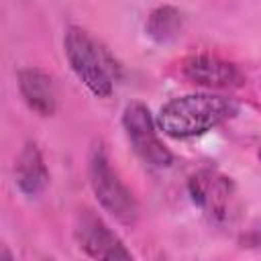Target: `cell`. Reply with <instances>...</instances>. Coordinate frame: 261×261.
<instances>
[{
    "label": "cell",
    "mask_w": 261,
    "mask_h": 261,
    "mask_svg": "<svg viewBox=\"0 0 261 261\" xmlns=\"http://www.w3.org/2000/svg\"><path fill=\"white\" fill-rule=\"evenodd\" d=\"M239 112V106L216 94H186L165 102L157 126L171 139H192L212 130Z\"/></svg>",
    "instance_id": "1"
},
{
    "label": "cell",
    "mask_w": 261,
    "mask_h": 261,
    "mask_svg": "<svg viewBox=\"0 0 261 261\" xmlns=\"http://www.w3.org/2000/svg\"><path fill=\"white\" fill-rule=\"evenodd\" d=\"M63 51L71 71L98 98H108L114 90L116 65L110 53L82 27H67Z\"/></svg>",
    "instance_id": "2"
},
{
    "label": "cell",
    "mask_w": 261,
    "mask_h": 261,
    "mask_svg": "<svg viewBox=\"0 0 261 261\" xmlns=\"http://www.w3.org/2000/svg\"><path fill=\"white\" fill-rule=\"evenodd\" d=\"M88 177L92 192L100 206L120 224L135 226L139 220V204L116 169L110 165L108 153L100 141H96L88 155Z\"/></svg>",
    "instance_id": "3"
},
{
    "label": "cell",
    "mask_w": 261,
    "mask_h": 261,
    "mask_svg": "<svg viewBox=\"0 0 261 261\" xmlns=\"http://www.w3.org/2000/svg\"><path fill=\"white\" fill-rule=\"evenodd\" d=\"M122 126L133 151L153 167H167L173 159L171 151L157 135V122L143 102H128L122 110Z\"/></svg>",
    "instance_id": "4"
},
{
    "label": "cell",
    "mask_w": 261,
    "mask_h": 261,
    "mask_svg": "<svg viewBox=\"0 0 261 261\" xmlns=\"http://www.w3.org/2000/svg\"><path fill=\"white\" fill-rule=\"evenodd\" d=\"M188 190L192 202L210 218L214 224H226L234 210V186L230 177L212 167L198 169L190 181Z\"/></svg>",
    "instance_id": "5"
},
{
    "label": "cell",
    "mask_w": 261,
    "mask_h": 261,
    "mask_svg": "<svg viewBox=\"0 0 261 261\" xmlns=\"http://www.w3.org/2000/svg\"><path fill=\"white\" fill-rule=\"evenodd\" d=\"M73 237L77 247L94 259L126 261L133 257L124 243L118 239V234L90 208H84L75 214Z\"/></svg>",
    "instance_id": "6"
},
{
    "label": "cell",
    "mask_w": 261,
    "mask_h": 261,
    "mask_svg": "<svg viewBox=\"0 0 261 261\" xmlns=\"http://www.w3.org/2000/svg\"><path fill=\"white\" fill-rule=\"evenodd\" d=\"M181 73L186 80H190L196 86L204 88H214V90H228V88H239L243 86L245 77L241 69L218 55L212 53H194L188 55L181 61Z\"/></svg>",
    "instance_id": "7"
},
{
    "label": "cell",
    "mask_w": 261,
    "mask_h": 261,
    "mask_svg": "<svg viewBox=\"0 0 261 261\" xmlns=\"http://www.w3.org/2000/svg\"><path fill=\"white\" fill-rule=\"evenodd\" d=\"M18 92L24 104L39 116H53L57 110V92L53 77L37 67L18 71Z\"/></svg>",
    "instance_id": "8"
},
{
    "label": "cell",
    "mask_w": 261,
    "mask_h": 261,
    "mask_svg": "<svg viewBox=\"0 0 261 261\" xmlns=\"http://www.w3.org/2000/svg\"><path fill=\"white\" fill-rule=\"evenodd\" d=\"M16 186L24 196H39L49 184V169L45 165L43 153L35 143H27L16 157L14 165Z\"/></svg>",
    "instance_id": "9"
},
{
    "label": "cell",
    "mask_w": 261,
    "mask_h": 261,
    "mask_svg": "<svg viewBox=\"0 0 261 261\" xmlns=\"http://www.w3.org/2000/svg\"><path fill=\"white\" fill-rule=\"evenodd\" d=\"M145 31L147 35L159 43V45H165V43H171L175 41L181 31H184V14L175 8V6H169V4H163V6H157L149 18H147V24H145Z\"/></svg>",
    "instance_id": "10"
},
{
    "label": "cell",
    "mask_w": 261,
    "mask_h": 261,
    "mask_svg": "<svg viewBox=\"0 0 261 261\" xmlns=\"http://www.w3.org/2000/svg\"><path fill=\"white\" fill-rule=\"evenodd\" d=\"M241 245H243V247H261V220H257L255 224H251V226L243 232Z\"/></svg>",
    "instance_id": "11"
},
{
    "label": "cell",
    "mask_w": 261,
    "mask_h": 261,
    "mask_svg": "<svg viewBox=\"0 0 261 261\" xmlns=\"http://www.w3.org/2000/svg\"><path fill=\"white\" fill-rule=\"evenodd\" d=\"M259 159H261V149H259Z\"/></svg>",
    "instance_id": "12"
}]
</instances>
